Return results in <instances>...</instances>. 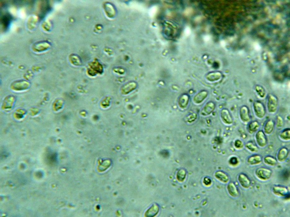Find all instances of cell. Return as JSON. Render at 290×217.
<instances>
[{
  "mask_svg": "<svg viewBox=\"0 0 290 217\" xmlns=\"http://www.w3.org/2000/svg\"><path fill=\"white\" fill-rule=\"evenodd\" d=\"M267 106L268 111L270 113L274 114L277 112L279 107V101L278 98L274 94H270L268 95Z\"/></svg>",
  "mask_w": 290,
  "mask_h": 217,
  "instance_id": "6da1fadb",
  "label": "cell"
},
{
  "mask_svg": "<svg viewBox=\"0 0 290 217\" xmlns=\"http://www.w3.org/2000/svg\"><path fill=\"white\" fill-rule=\"evenodd\" d=\"M253 109L255 115L259 119H262L266 115V110L265 105L260 101H256L253 103Z\"/></svg>",
  "mask_w": 290,
  "mask_h": 217,
  "instance_id": "7a4b0ae2",
  "label": "cell"
},
{
  "mask_svg": "<svg viewBox=\"0 0 290 217\" xmlns=\"http://www.w3.org/2000/svg\"><path fill=\"white\" fill-rule=\"evenodd\" d=\"M272 171L270 169L265 167H260L256 169L255 174L259 179L267 180L270 179L272 175Z\"/></svg>",
  "mask_w": 290,
  "mask_h": 217,
  "instance_id": "3957f363",
  "label": "cell"
},
{
  "mask_svg": "<svg viewBox=\"0 0 290 217\" xmlns=\"http://www.w3.org/2000/svg\"><path fill=\"white\" fill-rule=\"evenodd\" d=\"M220 117L223 122L227 125H231L233 123V119L230 111L226 108L223 109L220 112Z\"/></svg>",
  "mask_w": 290,
  "mask_h": 217,
  "instance_id": "277c9868",
  "label": "cell"
},
{
  "mask_svg": "<svg viewBox=\"0 0 290 217\" xmlns=\"http://www.w3.org/2000/svg\"><path fill=\"white\" fill-rule=\"evenodd\" d=\"M239 116L241 121L244 123L249 122L251 120L250 110L247 106L243 105L239 109Z\"/></svg>",
  "mask_w": 290,
  "mask_h": 217,
  "instance_id": "5b68a950",
  "label": "cell"
},
{
  "mask_svg": "<svg viewBox=\"0 0 290 217\" xmlns=\"http://www.w3.org/2000/svg\"><path fill=\"white\" fill-rule=\"evenodd\" d=\"M256 140L260 147H264L267 145V139L265 133L262 130H259L256 133Z\"/></svg>",
  "mask_w": 290,
  "mask_h": 217,
  "instance_id": "8992f818",
  "label": "cell"
},
{
  "mask_svg": "<svg viewBox=\"0 0 290 217\" xmlns=\"http://www.w3.org/2000/svg\"><path fill=\"white\" fill-rule=\"evenodd\" d=\"M272 191L275 194L279 196L287 197L289 196L288 190L284 186H275L273 188Z\"/></svg>",
  "mask_w": 290,
  "mask_h": 217,
  "instance_id": "52a82bcc",
  "label": "cell"
},
{
  "mask_svg": "<svg viewBox=\"0 0 290 217\" xmlns=\"http://www.w3.org/2000/svg\"><path fill=\"white\" fill-rule=\"evenodd\" d=\"M238 179L242 187L245 189H248L250 187L251 185V180L245 174L243 173L240 174Z\"/></svg>",
  "mask_w": 290,
  "mask_h": 217,
  "instance_id": "ba28073f",
  "label": "cell"
},
{
  "mask_svg": "<svg viewBox=\"0 0 290 217\" xmlns=\"http://www.w3.org/2000/svg\"><path fill=\"white\" fill-rule=\"evenodd\" d=\"M227 189L231 196L234 197H239V192L238 189L233 182H230L229 183L227 186Z\"/></svg>",
  "mask_w": 290,
  "mask_h": 217,
  "instance_id": "9c48e42d",
  "label": "cell"
},
{
  "mask_svg": "<svg viewBox=\"0 0 290 217\" xmlns=\"http://www.w3.org/2000/svg\"><path fill=\"white\" fill-rule=\"evenodd\" d=\"M276 124L273 120L269 119L266 121L264 127V132L269 135L273 132Z\"/></svg>",
  "mask_w": 290,
  "mask_h": 217,
  "instance_id": "30bf717a",
  "label": "cell"
},
{
  "mask_svg": "<svg viewBox=\"0 0 290 217\" xmlns=\"http://www.w3.org/2000/svg\"><path fill=\"white\" fill-rule=\"evenodd\" d=\"M215 105L213 102H209L205 105L202 111V114L206 115L211 114L215 109Z\"/></svg>",
  "mask_w": 290,
  "mask_h": 217,
  "instance_id": "8fae6325",
  "label": "cell"
},
{
  "mask_svg": "<svg viewBox=\"0 0 290 217\" xmlns=\"http://www.w3.org/2000/svg\"><path fill=\"white\" fill-rule=\"evenodd\" d=\"M289 151L287 148L283 147L279 150L277 158L280 162H283L285 160L288 156Z\"/></svg>",
  "mask_w": 290,
  "mask_h": 217,
  "instance_id": "7c38bea8",
  "label": "cell"
},
{
  "mask_svg": "<svg viewBox=\"0 0 290 217\" xmlns=\"http://www.w3.org/2000/svg\"><path fill=\"white\" fill-rule=\"evenodd\" d=\"M215 177L220 181L224 183H227L229 181L230 178L226 173L222 171H218L215 173Z\"/></svg>",
  "mask_w": 290,
  "mask_h": 217,
  "instance_id": "4fadbf2b",
  "label": "cell"
},
{
  "mask_svg": "<svg viewBox=\"0 0 290 217\" xmlns=\"http://www.w3.org/2000/svg\"><path fill=\"white\" fill-rule=\"evenodd\" d=\"M262 160L261 156L259 154H254L250 157L247 160V162L251 165H255L260 163Z\"/></svg>",
  "mask_w": 290,
  "mask_h": 217,
  "instance_id": "5bb4252c",
  "label": "cell"
},
{
  "mask_svg": "<svg viewBox=\"0 0 290 217\" xmlns=\"http://www.w3.org/2000/svg\"><path fill=\"white\" fill-rule=\"evenodd\" d=\"M260 127V124L258 121H254L251 122L248 126L249 132L253 134L257 132Z\"/></svg>",
  "mask_w": 290,
  "mask_h": 217,
  "instance_id": "9a60e30c",
  "label": "cell"
},
{
  "mask_svg": "<svg viewBox=\"0 0 290 217\" xmlns=\"http://www.w3.org/2000/svg\"><path fill=\"white\" fill-rule=\"evenodd\" d=\"M207 95V91H201L195 97L194 102L197 103H200L206 98Z\"/></svg>",
  "mask_w": 290,
  "mask_h": 217,
  "instance_id": "2e32d148",
  "label": "cell"
},
{
  "mask_svg": "<svg viewBox=\"0 0 290 217\" xmlns=\"http://www.w3.org/2000/svg\"><path fill=\"white\" fill-rule=\"evenodd\" d=\"M255 91L260 97L263 98H265L267 94L266 90L262 86L260 85H256L255 87Z\"/></svg>",
  "mask_w": 290,
  "mask_h": 217,
  "instance_id": "e0dca14e",
  "label": "cell"
},
{
  "mask_svg": "<svg viewBox=\"0 0 290 217\" xmlns=\"http://www.w3.org/2000/svg\"><path fill=\"white\" fill-rule=\"evenodd\" d=\"M264 162L268 165L271 166H276L278 164L276 158L272 156H267L264 158Z\"/></svg>",
  "mask_w": 290,
  "mask_h": 217,
  "instance_id": "ac0fdd59",
  "label": "cell"
},
{
  "mask_svg": "<svg viewBox=\"0 0 290 217\" xmlns=\"http://www.w3.org/2000/svg\"><path fill=\"white\" fill-rule=\"evenodd\" d=\"M280 138L283 141H289L290 139V129L289 128L285 129L280 134Z\"/></svg>",
  "mask_w": 290,
  "mask_h": 217,
  "instance_id": "d6986e66",
  "label": "cell"
},
{
  "mask_svg": "<svg viewBox=\"0 0 290 217\" xmlns=\"http://www.w3.org/2000/svg\"><path fill=\"white\" fill-rule=\"evenodd\" d=\"M159 211V207L156 205L152 206L147 212V216H153L156 215Z\"/></svg>",
  "mask_w": 290,
  "mask_h": 217,
  "instance_id": "ffe728a7",
  "label": "cell"
},
{
  "mask_svg": "<svg viewBox=\"0 0 290 217\" xmlns=\"http://www.w3.org/2000/svg\"><path fill=\"white\" fill-rule=\"evenodd\" d=\"M12 20V17L9 14L5 15L3 17L2 19L3 24L5 28H8L9 27Z\"/></svg>",
  "mask_w": 290,
  "mask_h": 217,
  "instance_id": "44dd1931",
  "label": "cell"
},
{
  "mask_svg": "<svg viewBox=\"0 0 290 217\" xmlns=\"http://www.w3.org/2000/svg\"><path fill=\"white\" fill-rule=\"evenodd\" d=\"M245 147L250 151L253 152H256L258 151V148L251 141H248L245 145Z\"/></svg>",
  "mask_w": 290,
  "mask_h": 217,
  "instance_id": "7402d4cb",
  "label": "cell"
},
{
  "mask_svg": "<svg viewBox=\"0 0 290 217\" xmlns=\"http://www.w3.org/2000/svg\"><path fill=\"white\" fill-rule=\"evenodd\" d=\"M188 97L187 95H183L179 100V104L181 107H185L188 103Z\"/></svg>",
  "mask_w": 290,
  "mask_h": 217,
  "instance_id": "603a6c76",
  "label": "cell"
},
{
  "mask_svg": "<svg viewBox=\"0 0 290 217\" xmlns=\"http://www.w3.org/2000/svg\"><path fill=\"white\" fill-rule=\"evenodd\" d=\"M186 175L185 171L184 169H180L177 174V178L180 181H183L185 179Z\"/></svg>",
  "mask_w": 290,
  "mask_h": 217,
  "instance_id": "cb8c5ba5",
  "label": "cell"
},
{
  "mask_svg": "<svg viewBox=\"0 0 290 217\" xmlns=\"http://www.w3.org/2000/svg\"><path fill=\"white\" fill-rule=\"evenodd\" d=\"M284 124V121L283 118L280 116H278L277 118L276 125L277 127L279 128H282Z\"/></svg>",
  "mask_w": 290,
  "mask_h": 217,
  "instance_id": "d4e9b609",
  "label": "cell"
},
{
  "mask_svg": "<svg viewBox=\"0 0 290 217\" xmlns=\"http://www.w3.org/2000/svg\"><path fill=\"white\" fill-rule=\"evenodd\" d=\"M235 146L237 149H241L244 146V144L241 141L238 139L236 140L234 144Z\"/></svg>",
  "mask_w": 290,
  "mask_h": 217,
  "instance_id": "484cf974",
  "label": "cell"
},
{
  "mask_svg": "<svg viewBox=\"0 0 290 217\" xmlns=\"http://www.w3.org/2000/svg\"><path fill=\"white\" fill-rule=\"evenodd\" d=\"M238 160L237 158L235 157H233L231 158L229 160V163L230 164L232 165H236L238 163Z\"/></svg>",
  "mask_w": 290,
  "mask_h": 217,
  "instance_id": "4316f807",
  "label": "cell"
},
{
  "mask_svg": "<svg viewBox=\"0 0 290 217\" xmlns=\"http://www.w3.org/2000/svg\"><path fill=\"white\" fill-rule=\"evenodd\" d=\"M204 183L206 185H209L210 184H211V179L210 178L208 177H205L204 179Z\"/></svg>",
  "mask_w": 290,
  "mask_h": 217,
  "instance_id": "83f0119b",
  "label": "cell"
}]
</instances>
